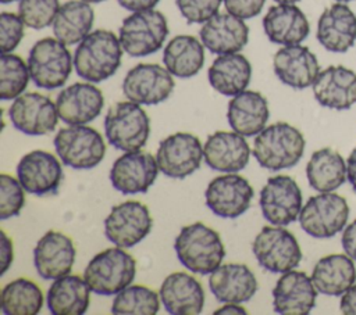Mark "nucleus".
Returning a JSON list of instances; mask_svg holds the SVG:
<instances>
[{"label": "nucleus", "instance_id": "obj_1", "mask_svg": "<svg viewBox=\"0 0 356 315\" xmlns=\"http://www.w3.org/2000/svg\"><path fill=\"white\" fill-rule=\"evenodd\" d=\"M122 46L107 29L92 31L74 51V68L79 78L99 83L113 76L121 65Z\"/></svg>", "mask_w": 356, "mask_h": 315}, {"label": "nucleus", "instance_id": "obj_2", "mask_svg": "<svg viewBox=\"0 0 356 315\" xmlns=\"http://www.w3.org/2000/svg\"><path fill=\"white\" fill-rule=\"evenodd\" d=\"M178 261L191 272L210 275L225 257L220 235L202 222L184 226L174 241Z\"/></svg>", "mask_w": 356, "mask_h": 315}, {"label": "nucleus", "instance_id": "obj_3", "mask_svg": "<svg viewBox=\"0 0 356 315\" xmlns=\"http://www.w3.org/2000/svg\"><path fill=\"white\" fill-rule=\"evenodd\" d=\"M305 147L306 140L298 128L288 122H275L256 135L252 153L261 168L280 171L296 165Z\"/></svg>", "mask_w": 356, "mask_h": 315}, {"label": "nucleus", "instance_id": "obj_4", "mask_svg": "<svg viewBox=\"0 0 356 315\" xmlns=\"http://www.w3.org/2000/svg\"><path fill=\"white\" fill-rule=\"evenodd\" d=\"M136 273V261L122 247H110L97 253L86 265L83 279L90 290L100 296H115L128 287Z\"/></svg>", "mask_w": 356, "mask_h": 315}, {"label": "nucleus", "instance_id": "obj_5", "mask_svg": "<svg viewBox=\"0 0 356 315\" xmlns=\"http://www.w3.org/2000/svg\"><path fill=\"white\" fill-rule=\"evenodd\" d=\"M104 133L117 150H140L150 135V119L140 104L131 100L118 101L106 112Z\"/></svg>", "mask_w": 356, "mask_h": 315}, {"label": "nucleus", "instance_id": "obj_6", "mask_svg": "<svg viewBox=\"0 0 356 315\" xmlns=\"http://www.w3.org/2000/svg\"><path fill=\"white\" fill-rule=\"evenodd\" d=\"M28 68L35 86L46 90L65 85L74 67V57L56 37H43L29 50Z\"/></svg>", "mask_w": 356, "mask_h": 315}, {"label": "nucleus", "instance_id": "obj_7", "mask_svg": "<svg viewBox=\"0 0 356 315\" xmlns=\"http://www.w3.org/2000/svg\"><path fill=\"white\" fill-rule=\"evenodd\" d=\"M168 35V22L161 11L154 8L135 11L124 18L118 39L122 50L131 57L150 56L161 49Z\"/></svg>", "mask_w": 356, "mask_h": 315}, {"label": "nucleus", "instance_id": "obj_8", "mask_svg": "<svg viewBox=\"0 0 356 315\" xmlns=\"http://www.w3.org/2000/svg\"><path fill=\"white\" fill-rule=\"evenodd\" d=\"M53 143L61 162L74 169L95 168L106 155L103 136L95 128L86 125L61 128Z\"/></svg>", "mask_w": 356, "mask_h": 315}, {"label": "nucleus", "instance_id": "obj_9", "mask_svg": "<svg viewBox=\"0 0 356 315\" xmlns=\"http://www.w3.org/2000/svg\"><path fill=\"white\" fill-rule=\"evenodd\" d=\"M252 251L261 268L273 273L295 269L302 261L296 237L284 226H263L252 243Z\"/></svg>", "mask_w": 356, "mask_h": 315}, {"label": "nucleus", "instance_id": "obj_10", "mask_svg": "<svg viewBox=\"0 0 356 315\" xmlns=\"http://www.w3.org/2000/svg\"><path fill=\"white\" fill-rule=\"evenodd\" d=\"M349 218L346 200L332 191L312 196L299 214L300 228L312 237L328 239L341 232Z\"/></svg>", "mask_w": 356, "mask_h": 315}, {"label": "nucleus", "instance_id": "obj_11", "mask_svg": "<svg viewBox=\"0 0 356 315\" xmlns=\"http://www.w3.org/2000/svg\"><path fill=\"white\" fill-rule=\"evenodd\" d=\"M153 219L149 208L140 201L128 200L111 208L104 218V235L122 248L140 243L152 230Z\"/></svg>", "mask_w": 356, "mask_h": 315}, {"label": "nucleus", "instance_id": "obj_12", "mask_svg": "<svg viewBox=\"0 0 356 315\" xmlns=\"http://www.w3.org/2000/svg\"><path fill=\"white\" fill-rule=\"evenodd\" d=\"M174 75L159 64L140 62L131 68L122 80L124 96L140 105L165 101L174 92Z\"/></svg>", "mask_w": 356, "mask_h": 315}, {"label": "nucleus", "instance_id": "obj_13", "mask_svg": "<svg viewBox=\"0 0 356 315\" xmlns=\"http://www.w3.org/2000/svg\"><path fill=\"white\" fill-rule=\"evenodd\" d=\"M259 205L267 222L286 226L299 218L303 207L302 190L288 175L271 176L260 190Z\"/></svg>", "mask_w": 356, "mask_h": 315}, {"label": "nucleus", "instance_id": "obj_14", "mask_svg": "<svg viewBox=\"0 0 356 315\" xmlns=\"http://www.w3.org/2000/svg\"><path fill=\"white\" fill-rule=\"evenodd\" d=\"M203 146L197 136L177 132L163 139L156 151L159 169L172 179H184L200 168Z\"/></svg>", "mask_w": 356, "mask_h": 315}, {"label": "nucleus", "instance_id": "obj_15", "mask_svg": "<svg viewBox=\"0 0 356 315\" xmlns=\"http://www.w3.org/2000/svg\"><path fill=\"white\" fill-rule=\"evenodd\" d=\"M253 196L254 191L248 179L236 172H225L207 185L204 201L217 216L235 219L249 210Z\"/></svg>", "mask_w": 356, "mask_h": 315}, {"label": "nucleus", "instance_id": "obj_16", "mask_svg": "<svg viewBox=\"0 0 356 315\" xmlns=\"http://www.w3.org/2000/svg\"><path fill=\"white\" fill-rule=\"evenodd\" d=\"M8 118L17 130L29 136L53 132L60 119L56 103L38 92L22 93L14 99L8 108Z\"/></svg>", "mask_w": 356, "mask_h": 315}, {"label": "nucleus", "instance_id": "obj_17", "mask_svg": "<svg viewBox=\"0 0 356 315\" xmlns=\"http://www.w3.org/2000/svg\"><path fill=\"white\" fill-rule=\"evenodd\" d=\"M156 157L140 150L124 151L110 169L111 186L122 194L146 193L157 179Z\"/></svg>", "mask_w": 356, "mask_h": 315}, {"label": "nucleus", "instance_id": "obj_18", "mask_svg": "<svg viewBox=\"0 0 356 315\" xmlns=\"http://www.w3.org/2000/svg\"><path fill=\"white\" fill-rule=\"evenodd\" d=\"M61 160L43 150H33L22 155L17 165V178L25 191L35 196L57 193L63 180Z\"/></svg>", "mask_w": 356, "mask_h": 315}, {"label": "nucleus", "instance_id": "obj_19", "mask_svg": "<svg viewBox=\"0 0 356 315\" xmlns=\"http://www.w3.org/2000/svg\"><path fill=\"white\" fill-rule=\"evenodd\" d=\"M76 250L72 239L58 230H47L33 248V265L44 280H54L71 272Z\"/></svg>", "mask_w": 356, "mask_h": 315}, {"label": "nucleus", "instance_id": "obj_20", "mask_svg": "<svg viewBox=\"0 0 356 315\" xmlns=\"http://www.w3.org/2000/svg\"><path fill=\"white\" fill-rule=\"evenodd\" d=\"M317 289L302 271L284 272L273 289V308L281 315H306L314 305Z\"/></svg>", "mask_w": 356, "mask_h": 315}, {"label": "nucleus", "instance_id": "obj_21", "mask_svg": "<svg viewBox=\"0 0 356 315\" xmlns=\"http://www.w3.org/2000/svg\"><path fill=\"white\" fill-rule=\"evenodd\" d=\"M273 68L277 78L292 89L312 86L320 74V64L314 53L302 44L282 46L273 57Z\"/></svg>", "mask_w": 356, "mask_h": 315}, {"label": "nucleus", "instance_id": "obj_22", "mask_svg": "<svg viewBox=\"0 0 356 315\" xmlns=\"http://www.w3.org/2000/svg\"><path fill=\"white\" fill-rule=\"evenodd\" d=\"M58 117L68 125L95 121L104 105V97L92 82H76L64 87L56 100Z\"/></svg>", "mask_w": 356, "mask_h": 315}, {"label": "nucleus", "instance_id": "obj_23", "mask_svg": "<svg viewBox=\"0 0 356 315\" xmlns=\"http://www.w3.org/2000/svg\"><path fill=\"white\" fill-rule=\"evenodd\" d=\"M203 46L213 54L239 53L248 43L249 26L231 12H217L199 31Z\"/></svg>", "mask_w": 356, "mask_h": 315}, {"label": "nucleus", "instance_id": "obj_24", "mask_svg": "<svg viewBox=\"0 0 356 315\" xmlns=\"http://www.w3.org/2000/svg\"><path fill=\"white\" fill-rule=\"evenodd\" d=\"M316 37L325 50L346 53L356 42V14L346 3H334L321 12Z\"/></svg>", "mask_w": 356, "mask_h": 315}, {"label": "nucleus", "instance_id": "obj_25", "mask_svg": "<svg viewBox=\"0 0 356 315\" xmlns=\"http://www.w3.org/2000/svg\"><path fill=\"white\" fill-rule=\"evenodd\" d=\"M250 147L245 136L236 132L217 130L203 144L206 164L218 172H239L250 158Z\"/></svg>", "mask_w": 356, "mask_h": 315}, {"label": "nucleus", "instance_id": "obj_26", "mask_svg": "<svg viewBox=\"0 0 356 315\" xmlns=\"http://www.w3.org/2000/svg\"><path fill=\"white\" fill-rule=\"evenodd\" d=\"M312 87L323 107L348 110L356 104V72L343 65H330L320 71Z\"/></svg>", "mask_w": 356, "mask_h": 315}, {"label": "nucleus", "instance_id": "obj_27", "mask_svg": "<svg viewBox=\"0 0 356 315\" xmlns=\"http://www.w3.org/2000/svg\"><path fill=\"white\" fill-rule=\"evenodd\" d=\"M209 289L220 303H246L257 291V279L245 264L229 262L216 268L209 278Z\"/></svg>", "mask_w": 356, "mask_h": 315}, {"label": "nucleus", "instance_id": "obj_28", "mask_svg": "<svg viewBox=\"0 0 356 315\" xmlns=\"http://www.w3.org/2000/svg\"><path fill=\"white\" fill-rule=\"evenodd\" d=\"M160 300L171 315H196L204 305V291L200 282L185 272L167 275L160 286Z\"/></svg>", "mask_w": 356, "mask_h": 315}, {"label": "nucleus", "instance_id": "obj_29", "mask_svg": "<svg viewBox=\"0 0 356 315\" xmlns=\"http://www.w3.org/2000/svg\"><path fill=\"white\" fill-rule=\"evenodd\" d=\"M263 29L271 43L281 46L300 44L310 32L305 12L295 4L271 6L263 17Z\"/></svg>", "mask_w": 356, "mask_h": 315}, {"label": "nucleus", "instance_id": "obj_30", "mask_svg": "<svg viewBox=\"0 0 356 315\" xmlns=\"http://www.w3.org/2000/svg\"><path fill=\"white\" fill-rule=\"evenodd\" d=\"M267 99L256 90H243L228 103L227 119L231 129L245 137L260 133L268 121Z\"/></svg>", "mask_w": 356, "mask_h": 315}, {"label": "nucleus", "instance_id": "obj_31", "mask_svg": "<svg viewBox=\"0 0 356 315\" xmlns=\"http://www.w3.org/2000/svg\"><path fill=\"white\" fill-rule=\"evenodd\" d=\"M90 287L78 275L54 279L46 294V305L53 315H82L90 304Z\"/></svg>", "mask_w": 356, "mask_h": 315}, {"label": "nucleus", "instance_id": "obj_32", "mask_svg": "<svg viewBox=\"0 0 356 315\" xmlns=\"http://www.w3.org/2000/svg\"><path fill=\"white\" fill-rule=\"evenodd\" d=\"M210 86L222 96L232 97L250 83L252 65L241 53L220 54L207 71Z\"/></svg>", "mask_w": 356, "mask_h": 315}, {"label": "nucleus", "instance_id": "obj_33", "mask_svg": "<svg viewBox=\"0 0 356 315\" xmlns=\"http://www.w3.org/2000/svg\"><path fill=\"white\" fill-rule=\"evenodd\" d=\"M312 280L318 293L342 296L356 280V266L348 254H330L317 261Z\"/></svg>", "mask_w": 356, "mask_h": 315}, {"label": "nucleus", "instance_id": "obj_34", "mask_svg": "<svg viewBox=\"0 0 356 315\" xmlns=\"http://www.w3.org/2000/svg\"><path fill=\"white\" fill-rule=\"evenodd\" d=\"M95 11L83 0H68L60 6L51 24L54 37L65 46L82 42L93 26Z\"/></svg>", "mask_w": 356, "mask_h": 315}, {"label": "nucleus", "instance_id": "obj_35", "mask_svg": "<svg viewBox=\"0 0 356 315\" xmlns=\"http://www.w3.org/2000/svg\"><path fill=\"white\" fill-rule=\"evenodd\" d=\"M163 62L174 76L192 78L204 64V46L192 35L174 36L164 47Z\"/></svg>", "mask_w": 356, "mask_h": 315}, {"label": "nucleus", "instance_id": "obj_36", "mask_svg": "<svg viewBox=\"0 0 356 315\" xmlns=\"http://www.w3.org/2000/svg\"><path fill=\"white\" fill-rule=\"evenodd\" d=\"M306 176L312 189L320 193L334 191L348 179L346 162L334 148L316 150L306 164Z\"/></svg>", "mask_w": 356, "mask_h": 315}, {"label": "nucleus", "instance_id": "obj_37", "mask_svg": "<svg viewBox=\"0 0 356 315\" xmlns=\"http://www.w3.org/2000/svg\"><path fill=\"white\" fill-rule=\"evenodd\" d=\"M43 301L40 287L25 278L7 283L0 294L1 311L6 315H36L40 312Z\"/></svg>", "mask_w": 356, "mask_h": 315}, {"label": "nucleus", "instance_id": "obj_38", "mask_svg": "<svg viewBox=\"0 0 356 315\" xmlns=\"http://www.w3.org/2000/svg\"><path fill=\"white\" fill-rule=\"evenodd\" d=\"M160 294L142 284L128 286L115 294L111 314L115 315H156L160 309Z\"/></svg>", "mask_w": 356, "mask_h": 315}, {"label": "nucleus", "instance_id": "obj_39", "mask_svg": "<svg viewBox=\"0 0 356 315\" xmlns=\"http://www.w3.org/2000/svg\"><path fill=\"white\" fill-rule=\"evenodd\" d=\"M31 79L28 62L13 53L0 57V99L14 100L22 94Z\"/></svg>", "mask_w": 356, "mask_h": 315}, {"label": "nucleus", "instance_id": "obj_40", "mask_svg": "<svg viewBox=\"0 0 356 315\" xmlns=\"http://www.w3.org/2000/svg\"><path fill=\"white\" fill-rule=\"evenodd\" d=\"M60 6L58 0H19L18 15L25 26L43 29L53 24Z\"/></svg>", "mask_w": 356, "mask_h": 315}, {"label": "nucleus", "instance_id": "obj_41", "mask_svg": "<svg viewBox=\"0 0 356 315\" xmlns=\"http://www.w3.org/2000/svg\"><path fill=\"white\" fill-rule=\"evenodd\" d=\"M25 204V189L18 178H13L7 173L0 175V219L19 215Z\"/></svg>", "mask_w": 356, "mask_h": 315}, {"label": "nucleus", "instance_id": "obj_42", "mask_svg": "<svg viewBox=\"0 0 356 315\" xmlns=\"http://www.w3.org/2000/svg\"><path fill=\"white\" fill-rule=\"evenodd\" d=\"M222 0H175L178 11L189 24H204L218 12Z\"/></svg>", "mask_w": 356, "mask_h": 315}, {"label": "nucleus", "instance_id": "obj_43", "mask_svg": "<svg viewBox=\"0 0 356 315\" xmlns=\"http://www.w3.org/2000/svg\"><path fill=\"white\" fill-rule=\"evenodd\" d=\"M24 21L18 14L3 11L0 14V47L1 53H13L24 37Z\"/></svg>", "mask_w": 356, "mask_h": 315}, {"label": "nucleus", "instance_id": "obj_44", "mask_svg": "<svg viewBox=\"0 0 356 315\" xmlns=\"http://www.w3.org/2000/svg\"><path fill=\"white\" fill-rule=\"evenodd\" d=\"M228 12L242 19H250L259 15L264 7L266 0H222Z\"/></svg>", "mask_w": 356, "mask_h": 315}, {"label": "nucleus", "instance_id": "obj_45", "mask_svg": "<svg viewBox=\"0 0 356 315\" xmlns=\"http://www.w3.org/2000/svg\"><path fill=\"white\" fill-rule=\"evenodd\" d=\"M341 244L345 251L353 261H356V219L352 221L342 233Z\"/></svg>", "mask_w": 356, "mask_h": 315}, {"label": "nucleus", "instance_id": "obj_46", "mask_svg": "<svg viewBox=\"0 0 356 315\" xmlns=\"http://www.w3.org/2000/svg\"><path fill=\"white\" fill-rule=\"evenodd\" d=\"M0 261H1V275H4L13 264L14 253H13V243L11 239L1 230V246H0Z\"/></svg>", "mask_w": 356, "mask_h": 315}, {"label": "nucleus", "instance_id": "obj_47", "mask_svg": "<svg viewBox=\"0 0 356 315\" xmlns=\"http://www.w3.org/2000/svg\"><path fill=\"white\" fill-rule=\"evenodd\" d=\"M341 312L345 315H356V284H352L341 297Z\"/></svg>", "mask_w": 356, "mask_h": 315}, {"label": "nucleus", "instance_id": "obj_48", "mask_svg": "<svg viewBox=\"0 0 356 315\" xmlns=\"http://www.w3.org/2000/svg\"><path fill=\"white\" fill-rule=\"evenodd\" d=\"M117 1L122 8L131 12H135V11H145V10L154 8L160 0H117Z\"/></svg>", "mask_w": 356, "mask_h": 315}, {"label": "nucleus", "instance_id": "obj_49", "mask_svg": "<svg viewBox=\"0 0 356 315\" xmlns=\"http://www.w3.org/2000/svg\"><path fill=\"white\" fill-rule=\"evenodd\" d=\"M346 172H348V180L356 193V147L350 151L348 161H346Z\"/></svg>", "mask_w": 356, "mask_h": 315}, {"label": "nucleus", "instance_id": "obj_50", "mask_svg": "<svg viewBox=\"0 0 356 315\" xmlns=\"http://www.w3.org/2000/svg\"><path fill=\"white\" fill-rule=\"evenodd\" d=\"M216 315L218 314H248V311L245 308H242L239 304L235 303H227L225 305H222L221 308L214 311Z\"/></svg>", "mask_w": 356, "mask_h": 315}, {"label": "nucleus", "instance_id": "obj_51", "mask_svg": "<svg viewBox=\"0 0 356 315\" xmlns=\"http://www.w3.org/2000/svg\"><path fill=\"white\" fill-rule=\"evenodd\" d=\"M277 4H295V3H298V1H300V0H274Z\"/></svg>", "mask_w": 356, "mask_h": 315}, {"label": "nucleus", "instance_id": "obj_52", "mask_svg": "<svg viewBox=\"0 0 356 315\" xmlns=\"http://www.w3.org/2000/svg\"><path fill=\"white\" fill-rule=\"evenodd\" d=\"M83 1H86V3H89V4H95V3H102V1H104V0H83Z\"/></svg>", "mask_w": 356, "mask_h": 315}, {"label": "nucleus", "instance_id": "obj_53", "mask_svg": "<svg viewBox=\"0 0 356 315\" xmlns=\"http://www.w3.org/2000/svg\"><path fill=\"white\" fill-rule=\"evenodd\" d=\"M3 4H8V3H13V1H17V0H0Z\"/></svg>", "mask_w": 356, "mask_h": 315}, {"label": "nucleus", "instance_id": "obj_54", "mask_svg": "<svg viewBox=\"0 0 356 315\" xmlns=\"http://www.w3.org/2000/svg\"><path fill=\"white\" fill-rule=\"evenodd\" d=\"M338 3H349V1H353V0H335Z\"/></svg>", "mask_w": 356, "mask_h": 315}]
</instances>
